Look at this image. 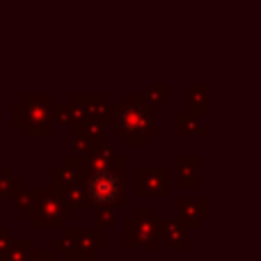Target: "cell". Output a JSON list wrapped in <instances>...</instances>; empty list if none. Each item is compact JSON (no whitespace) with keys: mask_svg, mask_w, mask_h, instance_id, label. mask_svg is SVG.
<instances>
[{"mask_svg":"<svg viewBox=\"0 0 261 261\" xmlns=\"http://www.w3.org/2000/svg\"><path fill=\"white\" fill-rule=\"evenodd\" d=\"M87 193L96 204H113L115 199H122V176L110 174V170H99L90 176Z\"/></svg>","mask_w":261,"mask_h":261,"instance_id":"obj_1","label":"cell"}]
</instances>
